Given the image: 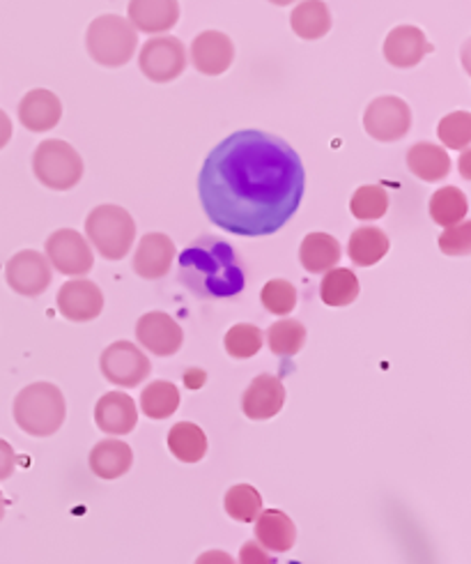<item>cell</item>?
Returning a JSON list of instances; mask_svg holds the SVG:
<instances>
[{
  "instance_id": "6da1fadb",
  "label": "cell",
  "mask_w": 471,
  "mask_h": 564,
  "mask_svg": "<svg viewBox=\"0 0 471 564\" xmlns=\"http://www.w3.org/2000/svg\"><path fill=\"white\" fill-rule=\"evenodd\" d=\"M295 148L267 132L242 130L209 152L198 177L207 219L226 234L263 238L281 230L304 198Z\"/></svg>"
},
{
  "instance_id": "7a4b0ae2",
  "label": "cell",
  "mask_w": 471,
  "mask_h": 564,
  "mask_svg": "<svg viewBox=\"0 0 471 564\" xmlns=\"http://www.w3.org/2000/svg\"><path fill=\"white\" fill-rule=\"evenodd\" d=\"M179 281L202 300L238 297L247 286V268L228 242L202 236L179 253Z\"/></svg>"
},
{
  "instance_id": "3957f363",
  "label": "cell",
  "mask_w": 471,
  "mask_h": 564,
  "mask_svg": "<svg viewBox=\"0 0 471 564\" xmlns=\"http://www.w3.org/2000/svg\"><path fill=\"white\" fill-rule=\"evenodd\" d=\"M67 415L63 392L51 382H33L14 399V422L35 438L54 435Z\"/></svg>"
},
{
  "instance_id": "277c9868",
  "label": "cell",
  "mask_w": 471,
  "mask_h": 564,
  "mask_svg": "<svg viewBox=\"0 0 471 564\" xmlns=\"http://www.w3.org/2000/svg\"><path fill=\"white\" fill-rule=\"evenodd\" d=\"M139 33L120 14L97 17L86 33V48L90 58L101 67H122L134 58Z\"/></svg>"
},
{
  "instance_id": "5b68a950",
  "label": "cell",
  "mask_w": 471,
  "mask_h": 564,
  "mask_svg": "<svg viewBox=\"0 0 471 564\" xmlns=\"http://www.w3.org/2000/svg\"><path fill=\"white\" fill-rule=\"evenodd\" d=\"M86 234L103 259L122 261L136 240V221L120 205L103 203L88 215Z\"/></svg>"
},
{
  "instance_id": "8992f818",
  "label": "cell",
  "mask_w": 471,
  "mask_h": 564,
  "mask_svg": "<svg viewBox=\"0 0 471 564\" xmlns=\"http://www.w3.org/2000/svg\"><path fill=\"white\" fill-rule=\"evenodd\" d=\"M84 160L76 148L61 139L42 141L33 155V173L42 187L54 192H69L84 177Z\"/></svg>"
},
{
  "instance_id": "52a82bcc",
  "label": "cell",
  "mask_w": 471,
  "mask_h": 564,
  "mask_svg": "<svg viewBox=\"0 0 471 564\" xmlns=\"http://www.w3.org/2000/svg\"><path fill=\"white\" fill-rule=\"evenodd\" d=\"M139 67L152 84H171L187 69V48L173 35H156L143 44Z\"/></svg>"
},
{
  "instance_id": "ba28073f",
  "label": "cell",
  "mask_w": 471,
  "mask_h": 564,
  "mask_svg": "<svg viewBox=\"0 0 471 564\" xmlns=\"http://www.w3.org/2000/svg\"><path fill=\"white\" fill-rule=\"evenodd\" d=\"M48 265L65 276H86L95 268L90 242L74 228H61L44 242Z\"/></svg>"
},
{
  "instance_id": "9c48e42d",
  "label": "cell",
  "mask_w": 471,
  "mask_h": 564,
  "mask_svg": "<svg viewBox=\"0 0 471 564\" xmlns=\"http://www.w3.org/2000/svg\"><path fill=\"white\" fill-rule=\"evenodd\" d=\"M363 127L369 137L382 143H394L407 137L412 127V109L405 99L382 95L373 99L363 113Z\"/></svg>"
},
{
  "instance_id": "30bf717a",
  "label": "cell",
  "mask_w": 471,
  "mask_h": 564,
  "mask_svg": "<svg viewBox=\"0 0 471 564\" xmlns=\"http://www.w3.org/2000/svg\"><path fill=\"white\" fill-rule=\"evenodd\" d=\"M99 367L103 378L118 384V388H139L150 376L152 365L147 355L132 341H116L99 357Z\"/></svg>"
},
{
  "instance_id": "8fae6325",
  "label": "cell",
  "mask_w": 471,
  "mask_h": 564,
  "mask_svg": "<svg viewBox=\"0 0 471 564\" xmlns=\"http://www.w3.org/2000/svg\"><path fill=\"white\" fill-rule=\"evenodd\" d=\"M8 286L23 297H40L51 286V265L35 249L14 253L6 265Z\"/></svg>"
},
{
  "instance_id": "7c38bea8",
  "label": "cell",
  "mask_w": 471,
  "mask_h": 564,
  "mask_svg": "<svg viewBox=\"0 0 471 564\" xmlns=\"http://www.w3.org/2000/svg\"><path fill=\"white\" fill-rule=\"evenodd\" d=\"M136 339L147 352L171 357L185 344V332L173 316L164 312H150L136 323Z\"/></svg>"
},
{
  "instance_id": "4fadbf2b",
  "label": "cell",
  "mask_w": 471,
  "mask_h": 564,
  "mask_svg": "<svg viewBox=\"0 0 471 564\" xmlns=\"http://www.w3.org/2000/svg\"><path fill=\"white\" fill-rule=\"evenodd\" d=\"M58 312L72 323H88L101 316L103 293L90 279H72L58 291Z\"/></svg>"
},
{
  "instance_id": "5bb4252c",
  "label": "cell",
  "mask_w": 471,
  "mask_h": 564,
  "mask_svg": "<svg viewBox=\"0 0 471 564\" xmlns=\"http://www.w3.org/2000/svg\"><path fill=\"white\" fill-rule=\"evenodd\" d=\"M435 46L428 42L426 33L416 25H398L384 40V58L398 69H409L421 63Z\"/></svg>"
},
{
  "instance_id": "9a60e30c",
  "label": "cell",
  "mask_w": 471,
  "mask_h": 564,
  "mask_svg": "<svg viewBox=\"0 0 471 564\" xmlns=\"http://www.w3.org/2000/svg\"><path fill=\"white\" fill-rule=\"evenodd\" d=\"M191 63L205 76H221L234 63V44L221 31H205L191 42Z\"/></svg>"
},
{
  "instance_id": "2e32d148",
  "label": "cell",
  "mask_w": 471,
  "mask_h": 564,
  "mask_svg": "<svg viewBox=\"0 0 471 564\" xmlns=\"http://www.w3.org/2000/svg\"><path fill=\"white\" fill-rule=\"evenodd\" d=\"M285 403V388L281 378L272 373H260L247 388L242 397V410L249 420H272L281 413Z\"/></svg>"
},
{
  "instance_id": "e0dca14e",
  "label": "cell",
  "mask_w": 471,
  "mask_h": 564,
  "mask_svg": "<svg viewBox=\"0 0 471 564\" xmlns=\"http://www.w3.org/2000/svg\"><path fill=\"white\" fill-rule=\"evenodd\" d=\"M63 118V101L56 93L35 88L25 93L19 105V120L29 132H51Z\"/></svg>"
},
{
  "instance_id": "ac0fdd59",
  "label": "cell",
  "mask_w": 471,
  "mask_h": 564,
  "mask_svg": "<svg viewBox=\"0 0 471 564\" xmlns=\"http://www.w3.org/2000/svg\"><path fill=\"white\" fill-rule=\"evenodd\" d=\"M129 23L134 31L147 35H162L175 29L179 21V3L177 0H129Z\"/></svg>"
},
{
  "instance_id": "d6986e66",
  "label": "cell",
  "mask_w": 471,
  "mask_h": 564,
  "mask_svg": "<svg viewBox=\"0 0 471 564\" xmlns=\"http://www.w3.org/2000/svg\"><path fill=\"white\" fill-rule=\"evenodd\" d=\"M95 422L107 435H127L136 429L139 410L134 399L124 392L103 394L95 405Z\"/></svg>"
},
{
  "instance_id": "ffe728a7",
  "label": "cell",
  "mask_w": 471,
  "mask_h": 564,
  "mask_svg": "<svg viewBox=\"0 0 471 564\" xmlns=\"http://www.w3.org/2000/svg\"><path fill=\"white\" fill-rule=\"evenodd\" d=\"M175 245L166 234H147L141 238L134 253V272L141 279H162L175 261Z\"/></svg>"
},
{
  "instance_id": "44dd1931",
  "label": "cell",
  "mask_w": 471,
  "mask_h": 564,
  "mask_svg": "<svg viewBox=\"0 0 471 564\" xmlns=\"http://www.w3.org/2000/svg\"><path fill=\"white\" fill-rule=\"evenodd\" d=\"M258 544L272 553H285L295 546L297 528L293 519L283 514L281 509H265L255 519Z\"/></svg>"
},
{
  "instance_id": "7402d4cb",
  "label": "cell",
  "mask_w": 471,
  "mask_h": 564,
  "mask_svg": "<svg viewBox=\"0 0 471 564\" xmlns=\"http://www.w3.org/2000/svg\"><path fill=\"white\" fill-rule=\"evenodd\" d=\"M407 169L424 183H439L451 173L449 152L437 143H414L407 152Z\"/></svg>"
},
{
  "instance_id": "603a6c76",
  "label": "cell",
  "mask_w": 471,
  "mask_h": 564,
  "mask_svg": "<svg viewBox=\"0 0 471 564\" xmlns=\"http://www.w3.org/2000/svg\"><path fill=\"white\" fill-rule=\"evenodd\" d=\"M134 464V452L124 441H101L90 452V470L99 479H118Z\"/></svg>"
},
{
  "instance_id": "cb8c5ba5",
  "label": "cell",
  "mask_w": 471,
  "mask_h": 564,
  "mask_svg": "<svg viewBox=\"0 0 471 564\" xmlns=\"http://www.w3.org/2000/svg\"><path fill=\"white\" fill-rule=\"evenodd\" d=\"M340 242L329 234H308L299 247L302 268L310 274H325L333 270L340 261Z\"/></svg>"
},
{
  "instance_id": "d4e9b609",
  "label": "cell",
  "mask_w": 471,
  "mask_h": 564,
  "mask_svg": "<svg viewBox=\"0 0 471 564\" xmlns=\"http://www.w3.org/2000/svg\"><path fill=\"white\" fill-rule=\"evenodd\" d=\"M388 236L377 226H361L350 236L348 253L357 268H373L388 253Z\"/></svg>"
},
{
  "instance_id": "484cf974",
  "label": "cell",
  "mask_w": 471,
  "mask_h": 564,
  "mask_svg": "<svg viewBox=\"0 0 471 564\" xmlns=\"http://www.w3.org/2000/svg\"><path fill=\"white\" fill-rule=\"evenodd\" d=\"M293 33L299 40H322L331 31V12L325 0H302L291 17Z\"/></svg>"
},
{
  "instance_id": "4316f807",
  "label": "cell",
  "mask_w": 471,
  "mask_h": 564,
  "mask_svg": "<svg viewBox=\"0 0 471 564\" xmlns=\"http://www.w3.org/2000/svg\"><path fill=\"white\" fill-rule=\"evenodd\" d=\"M168 449L182 464H198L207 454V435L191 422H179L168 433Z\"/></svg>"
},
{
  "instance_id": "83f0119b",
  "label": "cell",
  "mask_w": 471,
  "mask_h": 564,
  "mask_svg": "<svg viewBox=\"0 0 471 564\" xmlns=\"http://www.w3.org/2000/svg\"><path fill=\"white\" fill-rule=\"evenodd\" d=\"M359 279L352 270L348 268H333L325 272V279L320 284V297L327 306H350L359 297Z\"/></svg>"
},
{
  "instance_id": "f1b7e54d",
  "label": "cell",
  "mask_w": 471,
  "mask_h": 564,
  "mask_svg": "<svg viewBox=\"0 0 471 564\" xmlns=\"http://www.w3.org/2000/svg\"><path fill=\"white\" fill-rule=\"evenodd\" d=\"M179 390L177 384L168 380H154L141 394V410L143 415L150 420H166L175 415V410L179 408Z\"/></svg>"
},
{
  "instance_id": "f546056e",
  "label": "cell",
  "mask_w": 471,
  "mask_h": 564,
  "mask_svg": "<svg viewBox=\"0 0 471 564\" xmlns=\"http://www.w3.org/2000/svg\"><path fill=\"white\" fill-rule=\"evenodd\" d=\"M469 213V200L458 187H441L430 196V217L437 226L449 228L464 221Z\"/></svg>"
},
{
  "instance_id": "4dcf8cb0",
  "label": "cell",
  "mask_w": 471,
  "mask_h": 564,
  "mask_svg": "<svg viewBox=\"0 0 471 564\" xmlns=\"http://www.w3.org/2000/svg\"><path fill=\"white\" fill-rule=\"evenodd\" d=\"M223 505L230 519L240 523H253L260 517V511H263V496L251 484H234L226 494Z\"/></svg>"
},
{
  "instance_id": "1f68e13d",
  "label": "cell",
  "mask_w": 471,
  "mask_h": 564,
  "mask_svg": "<svg viewBox=\"0 0 471 564\" xmlns=\"http://www.w3.org/2000/svg\"><path fill=\"white\" fill-rule=\"evenodd\" d=\"M306 344V327L295 318H283L267 329V346L278 357H293Z\"/></svg>"
},
{
  "instance_id": "d6a6232c",
  "label": "cell",
  "mask_w": 471,
  "mask_h": 564,
  "mask_svg": "<svg viewBox=\"0 0 471 564\" xmlns=\"http://www.w3.org/2000/svg\"><path fill=\"white\" fill-rule=\"evenodd\" d=\"M350 213L359 221H377L388 213V194L380 185H363L350 200Z\"/></svg>"
},
{
  "instance_id": "836d02e7",
  "label": "cell",
  "mask_w": 471,
  "mask_h": 564,
  "mask_svg": "<svg viewBox=\"0 0 471 564\" xmlns=\"http://www.w3.org/2000/svg\"><path fill=\"white\" fill-rule=\"evenodd\" d=\"M223 344H226V352L234 357V360H249V357L258 355L260 348H263L265 335L263 329L251 323H240L228 329Z\"/></svg>"
},
{
  "instance_id": "e575fe53",
  "label": "cell",
  "mask_w": 471,
  "mask_h": 564,
  "mask_svg": "<svg viewBox=\"0 0 471 564\" xmlns=\"http://www.w3.org/2000/svg\"><path fill=\"white\" fill-rule=\"evenodd\" d=\"M437 137L443 148L467 150L471 143V116L469 111H456L443 116L437 124Z\"/></svg>"
},
{
  "instance_id": "d590c367",
  "label": "cell",
  "mask_w": 471,
  "mask_h": 564,
  "mask_svg": "<svg viewBox=\"0 0 471 564\" xmlns=\"http://www.w3.org/2000/svg\"><path fill=\"white\" fill-rule=\"evenodd\" d=\"M263 306L274 316H291L297 306V289L287 279H272L260 293Z\"/></svg>"
},
{
  "instance_id": "8d00e7d4",
  "label": "cell",
  "mask_w": 471,
  "mask_h": 564,
  "mask_svg": "<svg viewBox=\"0 0 471 564\" xmlns=\"http://www.w3.org/2000/svg\"><path fill=\"white\" fill-rule=\"evenodd\" d=\"M439 249L447 256H467L471 249V224L460 221L439 236Z\"/></svg>"
},
{
  "instance_id": "74e56055",
  "label": "cell",
  "mask_w": 471,
  "mask_h": 564,
  "mask_svg": "<svg viewBox=\"0 0 471 564\" xmlns=\"http://www.w3.org/2000/svg\"><path fill=\"white\" fill-rule=\"evenodd\" d=\"M240 564H274V562L267 555V551L258 542H247L240 549Z\"/></svg>"
},
{
  "instance_id": "f35d334b",
  "label": "cell",
  "mask_w": 471,
  "mask_h": 564,
  "mask_svg": "<svg viewBox=\"0 0 471 564\" xmlns=\"http://www.w3.org/2000/svg\"><path fill=\"white\" fill-rule=\"evenodd\" d=\"M14 468H17V454H14V447L0 438V481H6L14 475Z\"/></svg>"
},
{
  "instance_id": "ab89813d",
  "label": "cell",
  "mask_w": 471,
  "mask_h": 564,
  "mask_svg": "<svg viewBox=\"0 0 471 564\" xmlns=\"http://www.w3.org/2000/svg\"><path fill=\"white\" fill-rule=\"evenodd\" d=\"M196 564H234V557L226 551H207L196 560Z\"/></svg>"
},
{
  "instance_id": "60d3db41",
  "label": "cell",
  "mask_w": 471,
  "mask_h": 564,
  "mask_svg": "<svg viewBox=\"0 0 471 564\" xmlns=\"http://www.w3.org/2000/svg\"><path fill=\"white\" fill-rule=\"evenodd\" d=\"M12 139V120L6 111H0V150H3Z\"/></svg>"
},
{
  "instance_id": "b9f144b4",
  "label": "cell",
  "mask_w": 471,
  "mask_h": 564,
  "mask_svg": "<svg viewBox=\"0 0 471 564\" xmlns=\"http://www.w3.org/2000/svg\"><path fill=\"white\" fill-rule=\"evenodd\" d=\"M205 380H207V376H205L202 369H189L185 373V384H187L189 390H200L202 384H205Z\"/></svg>"
},
{
  "instance_id": "7bdbcfd3",
  "label": "cell",
  "mask_w": 471,
  "mask_h": 564,
  "mask_svg": "<svg viewBox=\"0 0 471 564\" xmlns=\"http://www.w3.org/2000/svg\"><path fill=\"white\" fill-rule=\"evenodd\" d=\"M272 6H276V8H287V6H293V3H297V0H270Z\"/></svg>"
},
{
  "instance_id": "ee69618b",
  "label": "cell",
  "mask_w": 471,
  "mask_h": 564,
  "mask_svg": "<svg viewBox=\"0 0 471 564\" xmlns=\"http://www.w3.org/2000/svg\"><path fill=\"white\" fill-rule=\"evenodd\" d=\"M6 509H8V502H6L3 494H0V521H3V517H6Z\"/></svg>"
}]
</instances>
